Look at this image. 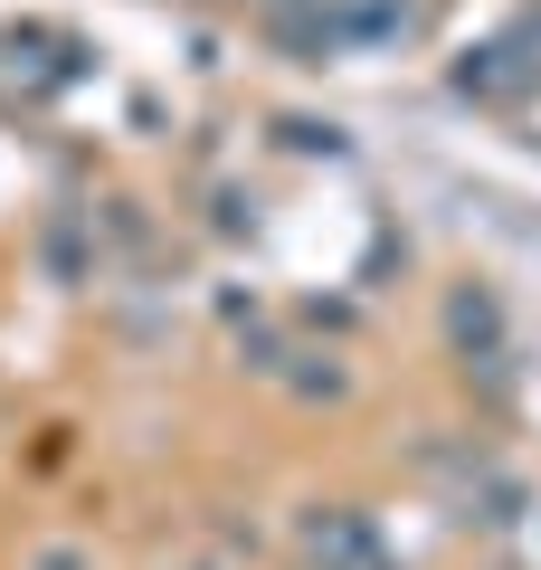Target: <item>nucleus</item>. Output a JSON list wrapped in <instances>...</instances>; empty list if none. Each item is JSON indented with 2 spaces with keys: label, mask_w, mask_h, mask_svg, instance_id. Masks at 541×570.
<instances>
[{
  "label": "nucleus",
  "mask_w": 541,
  "mask_h": 570,
  "mask_svg": "<svg viewBox=\"0 0 541 570\" xmlns=\"http://www.w3.org/2000/svg\"><path fill=\"white\" fill-rule=\"evenodd\" d=\"M304 542H314V561H333V570H390L381 542H371V523H352V513H314Z\"/></svg>",
  "instance_id": "obj_1"
}]
</instances>
